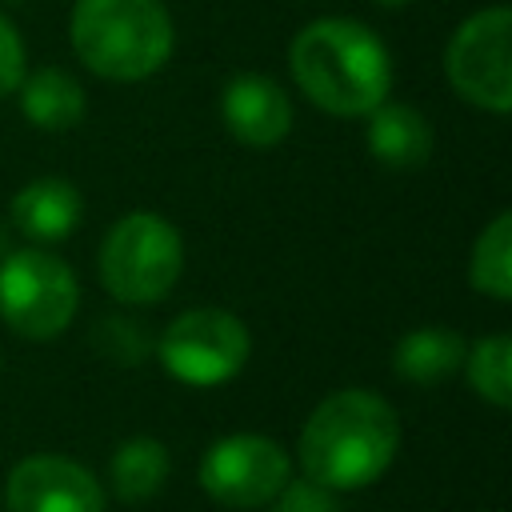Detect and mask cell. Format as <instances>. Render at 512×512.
Listing matches in <instances>:
<instances>
[{
	"instance_id": "6da1fadb",
	"label": "cell",
	"mask_w": 512,
	"mask_h": 512,
	"mask_svg": "<svg viewBox=\"0 0 512 512\" xmlns=\"http://www.w3.org/2000/svg\"><path fill=\"white\" fill-rule=\"evenodd\" d=\"M400 448V416L372 388H340L324 396L300 428L296 460L308 480L328 492H352L380 480Z\"/></svg>"
},
{
	"instance_id": "7a4b0ae2",
	"label": "cell",
	"mask_w": 512,
	"mask_h": 512,
	"mask_svg": "<svg viewBox=\"0 0 512 512\" xmlns=\"http://www.w3.org/2000/svg\"><path fill=\"white\" fill-rule=\"evenodd\" d=\"M288 72L320 112L344 120L368 116L392 88V56L384 40L368 24L344 16L304 24L288 48Z\"/></svg>"
},
{
	"instance_id": "3957f363",
	"label": "cell",
	"mask_w": 512,
	"mask_h": 512,
	"mask_svg": "<svg viewBox=\"0 0 512 512\" xmlns=\"http://www.w3.org/2000/svg\"><path fill=\"white\" fill-rule=\"evenodd\" d=\"M72 52L100 80H148L172 56L176 32L160 0H76Z\"/></svg>"
},
{
	"instance_id": "277c9868",
	"label": "cell",
	"mask_w": 512,
	"mask_h": 512,
	"mask_svg": "<svg viewBox=\"0 0 512 512\" xmlns=\"http://www.w3.org/2000/svg\"><path fill=\"white\" fill-rule=\"evenodd\" d=\"M100 284L120 304H156L164 300L184 268L180 232L156 212L120 216L100 240Z\"/></svg>"
},
{
	"instance_id": "5b68a950",
	"label": "cell",
	"mask_w": 512,
	"mask_h": 512,
	"mask_svg": "<svg viewBox=\"0 0 512 512\" xmlns=\"http://www.w3.org/2000/svg\"><path fill=\"white\" fill-rule=\"evenodd\" d=\"M80 308L76 272L48 248H12L0 256V316L24 340H56Z\"/></svg>"
},
{
	"instance_id": "8992f818",
	"label": "cell",
	"mask_w": 512,
	"mask_h": 512,
	"mask_svg": "<svg viewBox=\"0 0 512 512\" xmlns=\"http://www.w3.org/2000/svg\"><path fill=\"white\" fill-rule=\"evenodd\" d=\"M160 364L188 388H216L240 376L252 352L248 324L228 308H188L160 332Z\"/></svg>"
},
{
	"instance_id": "52a82bcc",
	"label": "cell",
	"mask_w": 512,
	"mask_h": 512,
	"mask_svg": "<svg viewBox=\"0 0 512 512\" xmlns=\"http://www.w3.org/2000/svg\"><path fill=\"white\" fill-rule=\"evenodd\" d=\"M512 8L492 4L472 12L444 48L448 84L476 108L504 116L512 108Z\"/></svg>"
},
{
	"instance_id": "ba28073f",
	"label": "cell",
	"mask_w": 512,
	"mask_h": 512,
	"mask_svg": "<svg viewBox=\"0 0 512 512\" xmlns=\"http://www.w3.org/2000/svg\"><path fill=\"white\" fill-rule=\"evenodd\" d=\"M288 480V452L260 432H232L200 460V488L224 508H264Z\"/></svg>"
},
{
	"instance_id": "9c48e42d",
	"label": "cell",
	"mask_w": 512,
	"mask_h": 512,
	"mask_svg": "<svg viewBox=\"0 0 512 512\" xmlns=\"http://www.w3.org/2000/svg\"><path fill=\"white\" fill-rule=\"evenodd\" d=\"M8 512H104L100 480L72 456L36 452L8 472Z\"/></svg>"
},
{
	"instance_id": "30bf717a",
	"label": "cell",
	"mask_w": 512,
	"mask_h": 512,
	"mask_svg": "<svg viewBox=\"0 0 512 512\" xmlns=\"http://www.w3.org/2000/svg\"><path fill=\"white\" fill-rule=\"evenodd\" d=\"M224 128L248 148H276L292 132V100L264 72H236L220 92Z\"/></svg>"
},
{
	"instance_id": "8fae6325",
	"label": "cell",
	"mask_w": 512,
	"mask_h": 512,
	"mask_svg": "<svg viewBox=\"0 0 512 512\" xmlns=\"http://www.w3.org/2000/svg\"><path fill=\"white\" fill-rule=\"evenodd\" d=\"M80 216H84V200H80L76 184L64 176H40V180L24 184L8 204L12 228L32 244H56V240L72 236Z\"/></svg>"
},
{
	"instance_id": "7c38bea8",
	"label": "cell",
	"mask_w": 512,
	"mask_h": 512,
	"mask_svg": "<svg viewBox=\"0 0 512 512\" xmlns=\"http://www.w3.org/2000/svg\"><path fill=\"white\" fill-rule=\"evenodd\" d=\"M368 152L384 168H420L432 156V124L420 108L384 100L368 112Z\"/></svg>"
},
{
	"instance_id": "4fadbf2b",
	"label": "cell",
	"mask_w": 512,
	"mask_h": 512,
	"mask_svg": "<svg viewBox=\"0 0 512 512\" xmlns=\"http://www.w3.org/2000/svg\"><path fill=\"white\" fill-rule=\"evenodd\" d=\"M20 112L28 124L44 128V132H64V128H76L84 120V108H88V96L80 88V80L64 68H36V72H24L20 80Z\"/></svg>"
},
{
	"instance_id": "5bb4252c",
	"label": "cell",
	"mask_w": 512,
	"mask_h": 512,
	"mask_svg": "<svg viewBox=\"0 0 512 512\" xmlns=\"http://www.w3.org/2000/svg\"><path fill=\"white\" fill-rule=\"evenodd\" d=\"M464 348L468 344L456 328L424 324V328H412V332L400 336V344L392 352V368L408 384H440V380L460 372Z\"/></svg>"
},
{
	"instance_id": "9a60e30c",
	"label": "cell",
	"mask_w": 512,
	"mask_h": 512,
	"mask_svg": "<svg viewBox=\"0 0 512 512\" xmlns=\"http://www.w3.org/2000/svg\"><path fill=\"white\" fill-rule=\"evenodd\" d=\"M172 472V456L160 440L152 436H132L124 440L116 452H112V464H108V476H112V492L124 500V504H144L152 500L164 480Z\"/></svg>"
},
{
	"instance_id": "2e32d148",
	"label": "cell",
	"mask_w": 512,
	"mask_h": 512,
	"mask_svg": "<svg viewBox=\"0 0 512 512\" xmlns=\"http://www.w3.org/2000/svg\"><path fill=\"white\" fill-rule=\"evenodd\" d=\"M468 284L492 300L512 296V216L496 212L468 256Z\"/></svg>"
},
{
	"instance_id": "e0dca14e",
	"label": "cell",
	"mask_w": 512,
	"mask_h": 512,
	"mask_svg": "<svg viewBox=\"0 0 512 512\" xmlns=\"http://www.w3.org/2000/svg\"><path fill=\"white\" fill-rule=\"evenodd\" d=\"M460 372L468 376L472 392L480 400H488L492 408H508L512 404V340L504 332L480 336L472 348H464Z\"/></svg>"
},
{
	"instance_id": "ac0fdd59",
	"label": "cell",
	"mask_w": 512,
	"mask_h": 512,
	"mask_svg": "<svg viewBox=\"0 0 512 512\" xmlns=\"http://www.w3.org/2000/svg\"><path fill=\"white\" fill-rule=\"evenodd\" d=\"M92 340L120 364H140L144 352H148V340H144V328L136 320H124V316H108L92 328Z\"/></svg>"
},
{
	"instance_id": "d6986e66",
	"label": "cell",
	"mask_w": 512,
	"mask_h": 512,
	"mask_svg": "<svg viewBox=\"0 0 512 512\" xmlns=\"http://www.w3.org/2000/svg\"><path fill=\"white\" fill-rule=\"evenodd\" d=\"M272 512H340V500L336 492H328L324 484L316 480H288L272 500Z\"/></svg>"
},
{
	"instance_id": "ffe728a7",
	"label": "cell",
	"mask_w": 512,
	"mask_h": 512,
	"mask_svg": "<svg viewBox=\"0 0 512 512\" xmlns=\"http://www.w3.org/2000/svg\"><path fill=\"white\" fill-rule=\"evenodd\" d=\"M28 64H24V40L16 32V24L0 12V96L16 92L20 80H24Z\"/></svg>"
},
{
	"instance_id": "44dd1931",
	"label": "cell",
	"mask_w": 512,
	"mask_h": 512,
	"mask_svg": "<svg viewBox=\"0 0 512 512\" xmlns=\"http://www.w3.org/2000/svg\"><path fill=\"white\" fill-rule=\"evenodd\" d=\"M8 236H12V228H8L4 220H0V256H8V252H12V244H8Z\"/></svg>"
},
{
	"instance_id": "7402d4cb",
	"label": "cell",
	"mask_w": 512,
	"mask_h": 512,
	"mask_svg": "<svg viewBox=\"0 0 512 512\" xmlns=\"http://www.w3.org/2000/svg\"><path fill=\"white\" fill-rule=\"evenodd\" d=\"M372 4H380V8H400V4H408V0H372Z\"/></svg>"
}]
</instances>
